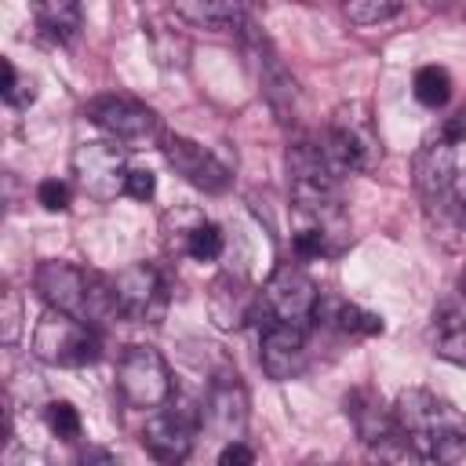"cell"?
<instances>
[{"instance_id": "6da1fadb", "label": "cell", "mask_w": 466, "mask_h": 466, "mask_svg": "<svg viewBox=\"0 0 466 466\" xmlns=\"http://www.w3.org/2000/svg\"><path fill=\"white\" fill-rule=\"evenodd\" d=\"M393 419L419 459L451 462L466 451V415L430 390H404L393 404Z\"/></svg>"}, {"instance_id": "7a4b0ae2", "label": "cell", "mask_w": 466, "mask_h": 466, "mask_svg": "<svg viewBox=\"0 0 466 466\" xmlns=\"http://www.w3.org/2000/svg\"><path fill=\"white\" fill-rule=\"evenodd\" d=\"M33 284H36V291L47 306L66 309V313H73L87 324H106V320L120 317L113 280L95 273V269H80L73 262L47 258V262L36 266Z\"/></svg>"}, {"instance_id": "3957f363", "label": "cell", "mask_w": 466, "mask_h": 466, "mask_svg": "<svg viewBox=\"0 0 466 466\" xmlns=\"http://www.w3.org/2000/svg\"><path fill=\"white\" fill-rule=\"evenodd\" d=\"M33 353L51 368H87L102 353V339L95 324L47 306V313L33 328Z\"/></svg>"}, {"instance_id": "277c9868", "label": "cell", "mask_w": 466, "mask_h": 466, "mask_svg": "<svg viewBox=\"0 0 466 466\" xmlns=\"http://www.w3.org/2000/svg\"><path fill=\"white\" fill-rule=\"evenodd\" d=\"M317 309H320V291H317L313 277L306 269L284 262V266L273 269V277L258 291L255 317L258 320L295 324V328H306L309 331V324L317 320Z\"/></svg>"}, {"instance_id": "5b68a950", "label": "cell", "mask_w": 466, "mask_h": 466, "mask_svg": "<svg viewBox=\"0 0 466 466\" xmlns=\"http://www.w3.org/2000/svg\"><path fill=\"white\" fill-rule=\"evenodd\" d=\"M87 116L95 127H102L113 142L127 149H146L153 142H164L160 116L131 95H98L87 102Z\"/></svg>"}, {"instance_id": "8992f818", "label": "cell", "mask_w": 466, "mask_h": 466, "mask_svg": "<svg viewBox=\"0 0 466 466\" xmlns=\"http://www.w3.org/2000/svg\"><path fill=\"white\" fill-rule=\"evenodd\" d=\"M116 386L131 408H160L171 397L167 360L153 346H127L116 364Z\"/></svg>"}, {"instance_id": "52a82bcc", "label": "cell", "mask_w": 466, "mask_h": 466, "mask_svg": "<svg viewBox=\"0 0 466 466\" xmlns=\"http://www.w3.org/2000/svg\"><path fill=\"white\" fill-rule=\"evenodd\" d=\"M320 149H324V157L331 160V167L339 175H346V171H371L382 160V146H379V135L371 131L368 116L339 113L331 120Z\"/></svg>"}, {"instance_id": "ba28073f", "label": "cell", "mask_w": 466, "mask_h": 466, "mask_svg": "<svg viewBox=\"0 0 466 466\" xmlns=\"http://www.w3.org/2000/svg\"><path fill=\"white\" fill-rule=\"evenodd\" d=\"M127 171V153L116 142H84L73 153V175L95 200H113L116 193H124Z\"/></svg>"}, {"instance_id": "9c48e42d", "label": "cell", "mask_w": 466, "mask_h": 466, "mask_svg": "<svg viewBox=\"0 0 466 466\" xmlns=\"http://www.w3.org/2000/svg\"><path fill=\"white\" fill-rule=\"evenodd\" d=\"M113 291H116V309L124 320H138V324H157L164 317V306H167V288H164V277L146 266V262H135V266H124L116 277H113Z\"/></svg>"}, {"instance_id": "30bf717a", "label": "cell", "mask_w": 466, "mask_h": 466, "mask_svg": "<svg viewBox=\"0 0 466 466\" xmlns=\"http://www.w3.org/2000/svg\"><path fill=\"white\" fill-rule=\"evenodd\" d=\"M200 422L215 437H222V441H240L244 437V426H248V390H244L237 371H222V375L211 379Z\"/></svg>"}, {"instance_id": "8fae6325", "label": "cell", "mask_w": 466, "mask_h": 466, "mask_svg": "<svg viewBox=\"0 0 466 466\" xmlns=\"http://www.w3.org/2000/svg\"><path fill=\"white\" fill-rule=\"evenodd\" d=\"M200 415L193 408H164L157 415L146 419L142 426V448L157 459V462H182L193 451V437H197Z\"/></svg>"}, {"instance_id": "7c38bea8", "label": "cell", "mask_w": 466, "mask_h": 466, "mask_svg": "<svg viewBox=\"0 0 466 466\" xmlns=\"http://www.w3.org/2000/svg\"><path fill=\"white\" fill-rule=\"evenodd\" d=\"M164 157L175 167V175H182L189 186L204 189V193H222L229 186V171L226 164L215 160L211 149H204L200 142L186 138V135H164Z\"/></svg>"}, {"instance_id": "4fadbf2b", "label": "cell", "mask_w": 466, "mask_h": 466, "mask_svg": "<svg viewBox=\"0 0 466 466\" xmlns=\"http://www.w3.org/2000/svg\"><path fill=\"white\" fill-rule=\"evenodd\" d=\"M258 324H262V335H258L262 371L277 382L299 375L306 364V328L280 324V320H258Z\"/></svg>"}, {"instance_id": "5bb4252c", "label": "cell", "mask_w": 466, "mask_h": 466, "mask_svg": "<svg viewBox=\"0 0 466 466\" xmlns=\"http://www.w3.org/2000/svg\"><path fill=\"white\" fill-rule=\"evenodd\" d=\"M346 415L353 419L360 441H364L368 448H375L379 455H382L393 441L404 437L400 426H397V419H393V411H386L382 400H379L371 390H353V393L346 397Z\"/></svg>"}, {"instance_id": "9a60e30c", "label": "cell", "mask_w": 466, "mask_h": 466, "mask_svg": "<svg viewBox=\"0 0 466 466\" xmlns=\"http://www.w3.org/2000/svg\"><path fill=\"white\" fill-rule=\"evenodd\" d=\"M455 146L448 138H433L426 142L419 153H415V186L422 197H441L451 189V178H455Z\"/></svg>"}, {"instance_id": "2e32d148", "label": "cell", "mask_w": 466, "mask_h": 466, "mask_svg": "<svg viewBox=\"0 0 466 466\" xmlns=\"http://www.w3.org/2000/svg\"><path fill=\"white\" fill-rule=\"evenodd\" d=\"M255 306H258V295L244 284V280H233V277H222L211 284V320L218 328H240L244 320L255 317Z\"/></svg>"}, {"instance_id": "e0dca14e", "label": "cell", "mask_w": 466, "mask_h": 466, "mask_svg": "<svg viewBox=\"0 0 466 466\" xmlns=\"http://www.w3.org/2000/svg\"><path fill=\"white\" fill-rule=\"evenodd\" d=\"M36 25L55 40H73L80 33V0H29Z\"/></svg>"}, {"instance_id": "ac0fdd59", "label": "cell", "mask_w": 466, "mask_h": 466, "mask_svg": "<svg viewBox=\"0 0 466 466\" xmlns=\"http://www.w3.org/2000/svg\"><path fill=\"white\" fill-rule=\"evenodd\" d=\"M171 4H175V11H178L186 22L218 29V25L240 22V4H244V0H171Z\"/></svg>"}, {"instance_id": "d6986e66", "label": "cell", "mask_w": 466, "mask_h": 466, "mask_svg": "<svg viewBox=\"0 0 466 466\" xmlns=\"http://www.w3.org/2000/svg\"><path fill=\"white\" fill-rule=\"evenodd\" d=\"M415 98L426 106V109H441L448 98H451V76H448V69H441V66H422L419 73H415Z\"/></svg>"}, {"instance_id": "ffe728a7", "label": "cell", "mask_w": 466, "mask_h": 466, "mask_svg": "<svg viewBox=\"0 0 466 466\" xmlns=\"http://www.w3.org/2000/svg\"><path fill=\"white\" fill-rule=\"evenodd\" d=\"M433 350H437V357L466 368V317H444L437 328Z\"/></svg>"}, {"instance_id": "44dd1931", "label": "cell", "mask_w": 466, "mask_h": 466, "mask_svg": "<svg viewBox=\"0 0 466 466\" xmlns=\"http://www.w3.org/2000/svg\"><path fill=\"white\" fill-rule=\"evenodd\" d=\"M182 248H186V255L197 258V262H215V258L222 255V229L211 226V222H197V226L182 237Z\"/></svg>"}, {"instance_id": "7402d4cb", "label": "cell", "mask_w": 466, "mask_h": 466, "mask_svg": "<svg viewBox=\"0 0 466 466\" xmlns=\"http://www.w3.org/2000/svg\"><path fill=\"white\" fill-rule=\"evenodd\" d=\"M404 0H342V11L350 22L357 25H375V22H386L400 11Z\"/></svg>"}, {"instance_id": "603a6c76", "label": "cell", "mask_w": 466, "mask_h": 466, "mask_svg": "<svg viewBox=\"0 0 466 466\" xmlns=\"http://www.w3.org/2000/svg\"><path fill=\"white\" fill-rule=\"evenodd\" d=\"M335 324L350 335H382V317L371 313V309H360L353 302H342L339 313H335Z\"/></svg>"}, {"instance_id": "cb8c5ba5", "label": "cell", "mask_w": 466, "mask_h": 466, "mask_svg": "<svg viewBox=\"0 0 466 466\" xmlns=\"http://www.w3.org/2000/svg\"><path fill=\"white\" fill-rule=\"evenodd\" d=\"M44 422L58 441H76L80 437V415H76V408L69 400H51L44 408Z\"/></svg>"}, {"instance_id": "d4e9b609", "label": "cell", "mask_w": 466, "mask_h": 466, "mask_svg": "<svg viewBox=\"0 0 466 466\" xmlns=\"http://www.w3.org/2000/svg\"><path fill=\"white\" fill-rule=\"evenodd\" d=\"M33 98H36L33 80L29 76H18L15 66H11V58H4V102L15 106V109H25Z\"/></svg>"}, {"instance_id": "484cf974", "label": "cell", "mask_w": 466, "mask_h": 466, "mask_svg": "<svg viewBox=\"0 0 466 466\" xmlns=\"http://www.w3.org/2000/svg\"><path fill=\"white\" fill-rule=\"evenodd\" d=\"M36 200H40L47 211H66V208L73 204V189H69V182H62V178H44V182L36 186Z\"/></svg>"}, {"instance_id": "4316f807", "label": "cell", "mask_w": 466, "mask_h": 466, "mask_svg": "<svg viewBox=\"0 0 466 466\" xmlns=\"http://www.w3.org/2000/svg\"><path fill=\"white\" fill-rule=\"evenodd\" d=\"M0 320H4V342L11 346L15 339H18V331H22V302H18V295L7 288L4 291V313H0Z\"/></svg>"}, {"instance_id": "83f0119b", "label": "cell", "mask_w": 466, "mask_h": 466, "mask_svg": "<svg viewBox=\"0 0 466 466\" xmlns=\"http://www.w3.org/2000/svg\"><path fill=\"white\" fill-rule=\"evenodd\" d=\"M124 193L135 197V200H149L157 193V175L146 171V167H131L127 171V182H124Z\"/></svg>"}, {"instance_id": "f1b7e54d", "label": "cell", "mask_w": 466, "mask_h": 466, "mask_svg": "<svg viewBox=\"0 0 466 466\" xmlns=\"http://www.w3.org/2000/svg\"><path fill=\"white\" fill-rule=\"evenodd\" d=\"M218 462L222 466H251L255 462V451L248 444H240V441H226V448L218 451Z\"/></svg>"}, {"instance_id": "f546056e", "label": "cell", "mask_w": 466, "mask_h": 466, "mask_svg": "<svg viewBox=\"0 0 466 466\" xmlns=\"http://www.w3.org/2000/svg\"><path fill=\"white\" fill-rule=\"evenodd\" d=\"M441 138H448L451 146L466 142V109H459L455 116H448V120H444V127H441Z\"/></svg>"}, {"instance_id": "4dcf8cb0", "label": "cell", "mask_w": 466, "mask_h": 466, "mask_svg": "<svg viewBox=\"0 0 466 466\" xmlns=\"http://www.w3.org/2000/svg\"><path fill=\"white\" fill-rule=\"evenodd\" d=\"M451 200H455V208H459V215L466 218V171H455V178H451Z\"/></svg>"}, {"instance_id": "1f68e13d", "label": "cell", "mask_w": 466, "mask_h": 466, "mask_svg": "<svg viewBox=\"0 0 466 466\" xmlns=\"http://www.w3.org/2000/svg\"><path fill=\"white\" fill-rule=\"evenodd\" d=\"M459 284H462V295H466V273H462V280H459Z\"/></svg>"}]
</instances>
